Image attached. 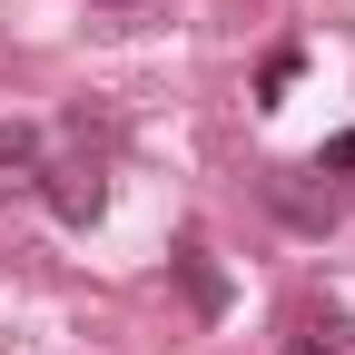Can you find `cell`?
<instances>
[{
    "instance_id": "obj_1",
    "label": "cell",
    "mask_w": 355,
    "mask_h": 355,
    "mask_svg": "<svg viewBox=\"0 0 355 355\" xmlns=\"http://www.w3.org/2000/svg\"><path fill=\"white\" fill-rule=\"evenodd\" d=\"M40 198H50L69 227H99V207H109V188H99V158H60L50 178H40Z\"/></svg>"
},
{
    "instance_id": "obj_2",
    "label": "cell",
    "mask_w": 355,
    "mask_h": 355,
    "mask_svg": "<svg viewBox=\"0 0 355 355\" xmlns=\"http://www.w3.org/2000/svg\"><path fill=\"white\" fill-rule=\"evenodd\" d=\"M277 355H355V326L345 316H326V306H306V316L286 326V345Z\"/></svg>"
},
{
    "instance_id": "obj_3",
    "label": "cell",
    "mask_w": 355,
    "mask_h": 355,
    "mask_svg": "<svg viewBox=\"0 0 355 355\" xmlns=\"http://www.w3.org/2000/svg\"><path fill=\"white\" fill-rule=\"evenodd\" d=\"M178 286H188V306H198V316H227V277H217V257L188 237V247H178Z\"/></svg>"
},
{
    "instance_id": "obj_4",
    "label": "cell",
    "mask_w": 355,
    "mask_h": 355,
    "mask_svg": "<svg viewBox=\"0 0 355 355\" xmlns=\"http://www.w3.org/2000/svg\"><path fill=\"white\" fill-rule=\"evenodd\" d=\"M40 178H50V168H40V128H0V188L40 198Z\"/></svg>"
},
{
    "instance_id": "obj_5",
    "label": "cell",
    "mask_w": 355,
    "mask_h": 355,
    "mask_svg": "<svg viewBox=\"0 0 355 355\" xmlns=\"http://www.w3.org/2000/svg\"><path fill=\"white\" fill-rule=\"evenodd\" d=\"M286 79H296V50H277V60H266V69H257V99H266V109H277V99H286Z\"/></svg>"
},
{
    "instance_id": "obj_6",
    "label": "cell",
    "mask_w": 355,
    "mask_h": 355,
    "mask_svg": "<svg viewBox=\"0 0 355 355\" xmlns=\"http://www.w3.org/2000/svg\"><path fill=\"white\" fill-rule=\"evenodd\" d=\"M316 168H336V178L355 168V128H345V139H326V158H316Z\"/></svg>"
},
{
    "instance_id": "obj_7",
    "label": "cell",
    "mask_w": 355,
    "mask_h": 355,
    "mask_svg": "<svg viewBox=\"0 0 355 355\" xmlns=\"http://www.w3.org/2000/svg\"><path fill=\"white\" fill-rule=\"evenodd\" d=\"M119 10H148V0H119Z\"/></svg>"
}]
</instances>
